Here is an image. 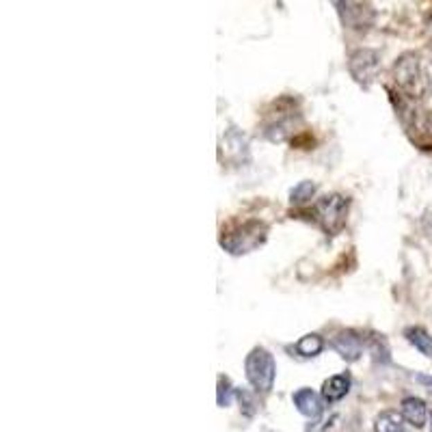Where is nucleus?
<instances>
[{
    "label": "nucleus",
    "mask_w": 432,
    "mask_h": 432,
    "mask_svg": "<svg viewBox=\"0 0 432 432\" xmlns=\"http://www.w3.org/2000/svg\"><path fill=\"white\" fill-rule=\"evenodd\" d=\"M393 80L411 98H424L432 89V69L420 54H404L393 65Z\"/></svg>",
    "instance_id": "nucleus-1"
},
{
    "label": "nucleus",
    "mask_w": 432,
    "mask_h": 432,
    "mask_svg": "<svg viewBox=\"0 0 432 432\" xmlns=\"http://www.w3.org/2000/svg\"><path fill=\"white\" fill-rule=\"evenodd\" d=\"M268 227L262 221H244L240 225H233L227 231H223L221 244L231 255H242L255 251L266 240Z\"/></svg>",
    "instance_id": "nucleus-2"
},
{
    "label": "nucleus",
    "mask_w": 432,
    "mask_h": 432,
    "mask_svg": "<svg viewBox=\"0 0 432 432\" xmlns=\"http://www.w3.org/2000/svg\"><path fill=\"white\" fill-rule=\"evenodd\" d=\"M244 370H246V378L249 383L253 385L258 391H270L275 385V374H277V366L275 359L266 348H253L246 354L244 361Z\"/></svg>",
    "instance_id": "nucleus-3"
},
{
    "label": "nucleus",
    "mask_w": 432,
    "mask_h": 432,
    "mask_svg": "<svg viewBox=\"0 0 432 432\" xmlns=\"http://www.w3.org/2000/svg\"><path fill=\"white\" fill-rule=\"evenodd\" d=\"M348 214V199L341 195H327L316 204V216L329 233H335L344 227Z\"/></svg>",
    "instance_id": "nucleus-4"
},
{
    "label": "nucleus",
    "mask_w": 432,
    "mask_h": 432,
    "mask_svg": "<svg viewBox=\"0 0 432 432\" xmlns=\"http://www.w3.org/2000/svg\"><path fill=\"white\" fill-rule=\"evenodd\" d=\"M348 69H350V76L357 80V82H361V84H370L376 74H378V69H381V57H378V52L374 50H357L350 54V61H348Z\"/></svg>",
    "instance_id": "nucleus-5"
},
{
    "label": "nucleus",
    "mask_w": 432,
    "mask_h": 432,
    "mask_svg": "<svg viewBox=\"0 0 432 432\" xmlns=\"http://www.w3.org/2000/svg\"><path fill=\"white\" fill-rule=\"evenodd\" d=\"M339 7L341 22L350 28H368L374 22V9L363 3H335Z\"/></svg>",
    "instance_id": "nucleus-6"
},
{
    "label": "nucleus",
    "mask_w": 432,
    "mask_h": 432,
    "mask_svg": "<svg viewBox=\"0 0 432 432\" xmlns=\"http://www.w3.org/2000/svg\"><path fill=\"white\" fill-rule=\"evenodd\" d=\"M333 348L341 354V359H346V361H357V359L363 354V341L361 337L346 331L333 337Z\"/></svg>",
    "instance_id": "nucleus-7"
},
{
    "label": "nucleus",
    "mask_w": 432,
    "mask_h": 432,
    "mask_svg": "<svg viewBox=\"0 0 432 432\" xmlns=\"http://www.w3.org/2000/svg\"><path fill=\"white\" fill-rule=\"evenodd\" d=\"M292 400H294V406L303 413L305 417L316 420L322 413V398L312 389H298Z\"/></svg>",
    "instance_id": "nucleus-8"
},
{
    "label": "nucleus",
    "mask_w": 432,
    "mask_h": 432,
    "mask_svg": "<svg viewBox=\"0 0 432 432\" xmlns=\"http://www.w3.org/2000/svg\"><path fill=\"white\" fill-rule=\"evenodd\" d=\"M402 417L415 428H424L428 420V408L420 398H404L402 400Z\"/></svg>",
    "instance_id": "nucleus-9"
},
{
    "label": "nucleus",
    "mask_w": 432,
    "mask_h": 432,
    "mask_svg": "<svg viewBox=\"0 0 432 432\" xmlns=\"http://www.w3.org/2000/svg\"><path fill=\"white\" fill-rule=\"evenodd\" d=\"M350 389V376L348 374H337L331 376L327 383L322 387V398L327 402H337L341 400Z\"/></svg>",
    "instance_id": "nucleus-10"
},
{
    "label": "nucleus",
    "mask_w": 432,
    "mask_h": 432,
    "mask_svg": "<svg viewBox=\"0 0 432 432\" xmlns=\"http://www.w3.org/2000/svg\"><path fill=\"white\" fill-rule=\"evenodd\" d=\"M374 430L376 432H404V424H402V415H398L395 411H385L376 417L374 422Z\"/></svg>",
    "instance_id": "nucleus-11"
},
{
    "label": "nucleus",
    "mask_w": 432,
    "mask_h": 432,
    "mask_svg": "<svg viewBox=\"0 0 432 432\" xmlns=\"http://www.w3.org/2000/svg\"><path fill=\"white\" fill-rule=\"evenodd\" d=\"M406 339H408L411 344L415 346L422 354L432 357V335H430V333H426L424 329L415 327V329H408V331H406Z\"/></svg>",
    "instance_id": "nucleus-12"
},
{
    "label": "nucleus",
    "mask_w": 432,
    "mask_h": 432,
    "mask_svg": "<svg viewBox=\"0 0 432 432\" xmlns=\"http://www.w3.org/2000/svg\"><path fill=\"white\" fill-rule=\"evenodd\" d=\"M322 348H324V341H322V337L316 335V333L300 337V339H298V344H296V352H298L300 357H316V354L322 352Z\"/></svg>",
    "instance_id": "nucleus-13"
},
{
    "label": "nucleus",
    "mask_w": 432,
    "mask_h": 432,
    "mask_svg": "<svg viewBox=\"0 0 432 432\" xmlns=\"http://www.w3.org/2000/svg\"><path fill=\"white\" fill-rule=\"evenodd\" d=\"M314 195H316V184H314V182H307V179H305V182H300V184H296V186L292 188V192H290V201L296 204V206H300V204H307Z\"/></svg>",
    "instance_id": "nucleus-14"
},
{
    "label": "nucleus",
    "mask_w": 432,
    "mask_h": 432,
    "mask_svg": "<svg viewBox=\"0 0 432 432\" xmlns=\"http://www.w3.org/2000/svg\"><path fill=\"white\" fill-rule=\"evenodd\" d=\"M236 395H238V402H240V408H242L244 415H246V417L253 415V413H255V406H258L253 395H251L246 389H238V391H236Z\"/></svg>",
    "instance_id": "nucleus-15"
},
{
    "label": "nucleus",
    "mask_w": 432,
    "mask_h": 432,
    "mask_svg": "<svg viewBox=\"0 0 432 432\" xmlns=\"http://www.w3.org/2000/svg\"><path fill=\"white\" fill-rule=\"evenodd\" d=\"M229 393H231L229 381L221 376V378H219V404H221V406H227V404H229Z\"/></svg>",
    "instance_id": "nucleus-16"
},
{
    "label": "nucleus",
    "mask_w": 432,
    "mask_h": 432,
    "mask_svg": "<svg viewBox=\"0 0 432 432\" xmlns=\"http://www.w3.org/2000/svg\"><path fill=\"white\" fill-rule=\"evenodd\" d=\"M424 229H426V233H428V238L432 240V210L426 212V216H424Z\"/></svg>",
    "instance_id": "nucleus-17"
},
{
    "label": "nucleus",
    "mask_w": 432,
    "mask_h": 432,
    "mask_svg": "<svg viewBox=\"0 0 432 432\" xmlns=\"http://www.w3.org/2000/svg\"><path fill=\"white\" fill-rule=\"evenodd\" d=\"M417 381L424 383V385H428V387H432V378L430 376H417Z\"/></svg>",
    "instance_id": "nucleus-18"
}]
</instances>
